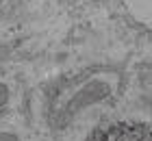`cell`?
<instances>
[{
	"mask_svg": "<svg viewBox=\"0 0 152 141\" xmlns=\"http://www.w3.org/2000/svg\"><path fill=\"white\" fill-rule=\"evenodd\" d=\"M89 141H152V130L141 124H109L96 130Z\"/></svg>",
	"mask_w": 152,
	"mask_h": 141,
	"instance_id": "6da1fadb",
	"label": "cell"
}]
</instances>
